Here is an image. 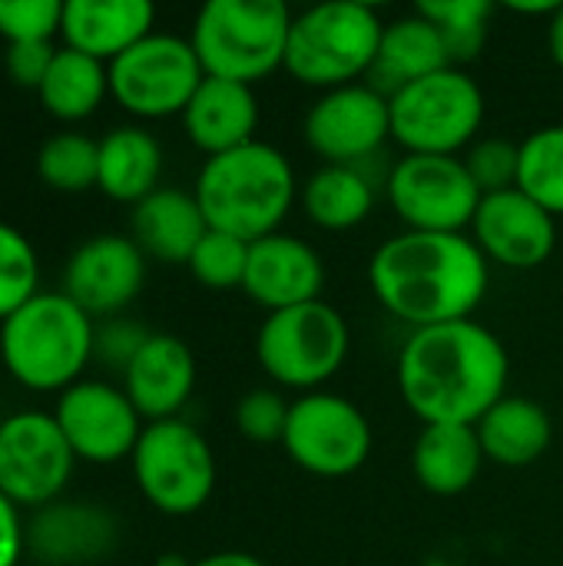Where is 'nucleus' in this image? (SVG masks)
I'll return each mask as SVG.
<instances>
[{
	"mask_svg": "<svg viewBox=\"0 0 563 566\" xmlns=\"http://www.w3.org/2000/svg\"><path fill=\"white\" fill-rule=\"evenodd\" d=\"M508 378L504 342L475 318L418 328L398 355V391L425 424L475 428L508 395Z\"/></svg>",
	"mask_w": 563,
	"mask_h": 566,
	"instance_id": "f257e3e1",
	"label": "nucleus"
},
{
	"mask_svg": "<svg viewBox=\"0 0 563 566\" xmlns=\"http://www.w3.org/2000/svg\"><path fill=\"white\" fill-rule=\"evenodd\" d=\"M378 305L411 332L465 322L491 285V262L468 232H398L368 262Z\"/></svg>",
	"mask_w": 563,
	"mask_h": 566,
	"instance_id": "f03ea898",
	"label": "nucleus"
},
{
	"mask_svg": "<svg viewBox=\"0 0 563 566\" xmlns=\"http://www.w3.org/2000/svg\"><path fill=\"white\" fill-rule=\"evenodd\" d=\"M299 192L289 156L259 139L206 159L192 189L209 229L249 245L279 232Z\"/></svg>",
	"mask_w": 563,
	"mask_h": 566,
	"instance_id": "7ed1b4c3",
	"label": "nucleus"
},
{
	"mask_svg": "<svg viewBox=\"0 0 563 566\" xmlns=\"http://www.w3.org/2000/svg\"><path fill=\"white\" fill-rule=\"evenodd\" d=\"M96 322L63 292H37L0 322V358L33 391H66L93 358Z\"/></svg>",
	"mask_w": 563,
	"mask_h": 566,
	"instance_id": "20e7f679",
	"label": "nucleus"
},
{
	"mask_svg": "<svg viewBox=\"0 0 563 566\" xmlns=\"http://www.w3.org/2000/svg\"><path fill=\"white\" fill-rule=\"evenodd\" d=\"M292 17L282 0H209L196 13L189 43L206 76L256 86L285 70Z\"/></svg>",
	"mask_w": 563,
	"mask_h": 566,
	"instance_id": "39448f33",
	"label": "nucleus"
},
{
	"mask_svg": "<svg viewBox=\"0 0 563 566\" xmlns=\"http://www.w3.org/2000/svg\"><path fill=\"white\" fill-rule=\"evenodd\" d=\"M382 30L385 23L368 3L332 0L309 7L292 17L285 73L322 93L365 83L378 56Z\"/></svg>",
	"mask_w": 563,
	"mask_h": 566,
	"instance_id": "423d86ee",
	"label": "nucleus"
},
{
	"mask_svg": "<svg viewBox=\"0 0 563 566\" xmlns=\"http://www.w3.org/2000/svg\"><path fill=\"white\" fill-rule=\"evenodd\" d=\"M348 348V322L325 298L265 315L256 335V358L262 371L279 388L302 395L322 391V385L342 371Z\"/></svg>",
	"mask_w": 563,
	"mask_h": 566,
	"instance_id": "0eeeda50",
	"label": "nucleus"
},
{
	"mask_svg": "<svg viewBox=\"0 0 563 566\" xmlns=\"http://www.w3.org/2000/svg\"><path fill=\"white\" fill-rule=\"evenodd\" d=\"M388 103L392 139L408 156H458L478 143L484 123L481 83L458 66L405 86Z\"/></svg>",
	"mask_w": 563,
	"mask_h": 566,
	"instance_id": "6e6552de",
	"label": "nucleus"
},
{
	"mask_svg": "<svg viewBox=\"0 0 563 566\" xmlns=\"http://www.w3.org/2000/svg\"><path fill=\"white\" fill-rule=\"evenodd\" d=\"M129 461L139 494L159 514L189 517L216 491V454L202 431L183 418L146 424Z\"/></svg>",
	"mask_w": 563,
	"mask_h": 566,
	"instance_id": "1a4fd4ad",
	"label": "nucleus"
},
{
	"mask_svg": "<svg viewBox=\"0 0 563 566\" xmlns=\"http://www.w3.org/2000/svg\"><path fill=\"white\" fill-rule=\"evenodd\" d=\"M282 448L305 474L338 481L365 468L375 448V431L365 411L348 398L312 391L292 401Z\"/></svg>",
	"mask_w": 563,
	"mask_h": 566,
	"instance_id": "9d476101",
	"label": "nucleus"
},
{
	"mask_svg": "<svg viewBox=\"0 0 563 566\" xmlns=\"http://www.w3.org/2000/svg\"><path fill=\"white\" fill-rule=\"evenodd\" d=\"M202 80L192 43L176 33L153 30L110 63V96L139 119L183 116Z\"/></svg>",
	"mask_w": 563,
	"mask_h": 566,
	"instance_id": "9b49d317",
	"label": "nucleus"
},
{
	"mask_svg": "<svg viewBox=\"0 0 563 566\" xmlns=\"http://www.w3.org/2000/svg\"><path fill=\"white\" fill-rule=\"evenodd\" d=\"M392 212L408 232H448L461 235L471 229L481 206V189L475 186L461 156H402L385 182Z\"/></svg>",
	"mask_w": 563,
	"mask_h": 566,
	"instance_id": "f8f14e48",
	"label": "nucleus"
},
{
	"mask_svg": "<svg viewBox=\"0 0 563 566\" xmlns=\"http://www.w3.org/2000/svg\"><path fill=\"white\" fill-rule=\"evenodd\" d=\"M76 454L53 415L17 411L0 421V494L17 507H46L70 484Z\"/></svg>",
	"mask_w": 563,
	"mask_h": 566,
	"instance_id": "ddd939ff",
	"label": "nucleus"
},
{
	"mask_svg": "<svg viewBox=\"0 0 563 566\" xmlns=\"http://www.w3.org/2000/svg\"><path fill=\"white\" fill-rule=\"evenodd\" d=\"M305 143L322 166H358L392 139V103L368 83L322 93L305 113Z\"/></svg>",
	"mask_w": 563,
	"mask_h": 566,
	"instance_id": "4468645a",
	"label": "nucleus"
},
{
	"mask_svg": "<svg viewBox=\"0 0 563 566\" xmlns=\"http://www.w3.org/2000/svg\"><path fill=\"white\" fill-rule=\"evenodd\" d=\"M53 418L73 454L90 464H116L133 458L146 428L126 391L106 381H76L60 391Z\"/></svg>",
	"mask_w": 563,
	"mask_h": 566,
	"instance_id": "2eb2a0df",
	"label": "nucleus"
},
{
	"mask_svg": "<svg viewBox=\"0 0 563 566\" xmlns=\"http://www.w3.org/2000/svg\"><path fill=\"white\" fill-rule=\"evenodd\" d=\"M146 282V255L133 235L103 232L76 245L63 269V295H70L90 318L119 315Z\"/></svg>",
	"mask_w": 563,
	"mask_h": 566,
	"instance_id": "dca6fc26",
	"label": "nucleus"
},
{
	"mask_svg": "<svg viewBox=\"0 0 563 566\" xmlns=\"http://www.w3.org/2000/svg\"><path fill=\"white\" fill-rule=\"evenodd\" d=\"M488 262L531 272L557 249V219L521 189L484 196L468 229Z\"/></svg>",
	"mask_w": 563,
	"mask_h": 566,
	"instance_id": "f3484780",
	"label": "nucleus"
},
{
	"mask_svg": "<svg viewBox=\"0 0 563 566\" xmlns=\"http://www.w3.org/2000/svg\"><path fill=\"white\" fill-rule=\"evenodd\" d=\"M322 289H325V262L305 239H295L289 232H272L249 245L242 292L269 315L319 302Z\"/></svg>",
	"mask_w": 563,
	"mask_h": 566,
	"instance_id": "a211bd4d",
	"label": "nucleus"
},
{
	"mask_svg": "<svg viewBox=\"0 0 563 566\" xmlns=\"http://www.w3.org/2000/svg\"><path fill=\"white\" fill-rule=\"evenodd\" d=\"M116 517L86 501H53L27 524V551L46 566L96 564L116 547Z\"/></svg>",
	"mask_w": 563,
	"mask_h": 566,
	"instance_id": "6ab92c4d",
	"label": "nucleus"
},
{
	"mask_svg": "<svg viewBox=\"0 0 563 566\" xmlns=\"http://www.w3.org/2000/svg\"><path fill=\"white\" fill-rule=\"evenodd\" d=\"M123 391L143 421H169L189 405L196 391L192 348L166 332H153L139 355L123 371Z\"/></svg>",
	"mask_w": 563,
	"mask_h": 566,
	"instance_id": "aec40b11",
	"label": "nucleus"
},
{
	"mask_svg": "<svg viewBox=\"0 0 563 566\" xmlns=\"http://www.w3.org/2000/svg\"><path fill=\"white\" fill-rule=\"evenodd\" d=\"M183 129L189 143L206 153V159L242 149L256 143L259 129V99L256 90L232 80L206 76L183 109Z\"/></svg>",
	"mask_w": 563,
	"mask_h": 566,
	"instance_id": "412c9836",
	"label": "nucleus"
},
{
	"mask_svg": "<svg viewBox=\"0 0 563 566\" xmlns=\"http://www.w3.org/2000/svg\"><path fill=\"white\" fill-rule=\"evenodd\" d=\"M156 7L149 0H63L60 33L66 46L113 63L153 33Z\"/></svg>",
	"mask_w": 563,
	"mask_h": 566,
	"instance_id": "4be33fe9",
	"label": "nucleus"
},
{
	"mask_svg": "<svg viewBox=\"0 0 563 566\" xmlns=\"http://www.w3.org/2000/svg\"><path fill=\"white\" fill-rule=\"evenodd\" d=\"M448 66H451V60H448L438 27L415 10V13H405V17H395L392 23H385L378 56H375V66L365 83L392 99L405 86H411L438 70H448Z\"/></svg>",
	"mask_w": 563,
	"mask_h": 566,
	"instance_id": "5701e85b",
	"label": "nucleus"
},
{
	"mask_svg": "<svg viewBox=\"0 0 563 566\" xmlns=\"http://www.w3.org/2000/svg\"><path fill=\"white\" fill-rule=\"evenodd\" d=\"M206 232L209 222L192 192L159 186L153 196L133 206V242L146 259L186 265Z\"/></svg>",
	"mask_w": 563,
	"mask_h": 566,
	"instance_id": "b1692460",
	"label": "nucleus"
},
{
	"mask_svg": "<svg viewBox=\"0 0 563 566\" xmlns=\"http://www.w3.org/2000/svg\"><path fill=\"white\" fill-rule=\"evenodd\" d=\"M484 451L475 428L465 424H425L411 448V471L428 494L458 497L484 468Z\"/></svg>",
	"mask_w": 563,
	"mask_h": 566,
	"instance_id": "393cba45",
	"label": "nucleus"
},
{
	"mask_svg": "<svg viewBox=\"0 0 563 566\" xmlns=\"http://www.w3.org/2000/svg\"><path fill=\"white\" fill-rule=\"evenodd\" d=\"M475 431H478L484 458L501 468H528L541 461L554 441L551 415L538 401L518 398V395H504L475 424Z\"/></svg>",
	"mask_w": 563,
	"mask_h": 566,
	"instance_id": "a878e982",
	"label": "nucleus"
},
{
	"mask_svg": "<svg viewBox=\"0 0 563 566\" xmlns=\"http://www.w3.org/2000/svg\"><path fill=\"white\" fill-rule=\"evenodd\" d=\"M163 176V146L143 126H116L100 139V179L103 189L116 202H143L159 189Z\"/></svg>",
	"mask_w": 563,
	"mask_h": 566,
	"instance_id": "bb28decb",
	"label": "nucleus"
},
{
	"mask_svg": "<svg viewBox=\"0 0 563 566\" xmlns=\"http://www.w3.org/2000/svg\"><path fill=\"white\" fill-rule=\"evenodd\" d=\"M375 199L378 186L358 166H322L299 192L305 219L325 232L358 229L375 212Z\"/></svg>",
	"mask_w": 563,
	"mask_h": 566,
	"instance_id": "cd10ccee",
	"label": "nucleus"
},
{
	"mask_svg": "<svg viewBox=\"0 0 563 566\" xmlns=\"http://www.w3.org/2000/svg\"><path fill=\"white\" fill-rule=\"evenodd\" d=\"M37 93L56 119H86L110 93V66L73 46H60Z\"/></svg>",
	"mask_w": 563,
	"mask_h": 566,
	"instance_id": "c85d7f7f",
	"label": "nucleus"
},
{
	"mask_svg": "<svg viewBox=\"0 0 563 566\" xmlns=\"http://www.w3.org/2000/svg\"><path fill=\"white\" fill-rule=\"evenodd\" d=\"M418 13L438 27L451 66L465 70L471 60L481 56V50L488 43L494 3H488V0H428V3H418Z\"/></svg>",
	"mask_w": 563,
	"mask_h": 566,
	"instance_id": "c756f323",
	"label": "nucleus"
},
{
	"mask_svg": "<svg viewBox=\"0 0 563 566\" xmlns=\"http://www.w3.org/2000/svg\"><path fill=\"white\" fill-rule=\"evenodd\" d=\"M518 189L544 206L554 219L563 216V123L541 126L521 143Z\"/></svg>",
	"mask_w": 563,
	"mask_h": 566,
	"instance_id": "7c9ffc66",
	"label": "nucleus"
},
{
	"mask_svg": "<svg viewBox=\"0 0 563 566\" xmlns=\"http://www.w3.org/2000/svg\"><path fill=\"white\" fill-rule=\"evenodd\" d=\"M37 176L56 192H86L100 179V143L83 133H56L37 153Z\"/></svg>",
	"mask_w": 563,
	"mask_h": 566,
	"instance_id": "2f4dec72",
	"label": "nucleus"
},
{
	"mask_svg": "<svg viewBox=\"0 0 563 566\" xmlns=\"http://www.w3.org/2000/svg\"><path fill=\"white\" fill-rule=\"evenodd\" d=\"M40 265L30 239L0 222V322L10 318L20 305H27L40 289Z\"/></svg>",
	"mask_w": 563,
	"mask_h": 566,
	"instance_id": "473e14b6",
	"label": "nucleus"
},
{
	"mask_svg": "<svg viewBox=\"0 0 563 566\" xmlns=\"http://www.w3.org/2000/svg\"><path fill=\"white\" fill-rule=\"evenodd\" d=\"M186 265H189L192 279L212 292L242 289L246 265H249V242H242L229 232L209 229Z\"/></svg>",
	"mask_w": 563,
	"mask_h": 566,
	"instance_id": "72a5a7b5",
	"label": "nucleus"
},
{
	"mask_svg": "<svg viewBox=\"0 0 563 566\" xmlns=\"http://www.w3.org/2000/svg\"><path fill=\"white\" fill-rule=\"evenodd\" d=\"M461 159H465L475 186L481 189V196H494V192L518 189L521 143H511V139H501V136L478 139Z\"/></svg>",
	"mask_w": 563,
	"mask_h": 566,
	"instance_id": "f704fd0d",
	"label": "nucleus"
},
{
	"mask_svg": "<svg viewBox=\"0 0 563 566\" xmlns=\"http://www.w3.org/2000/svg\"><path fill=\"white\" fill-rule=\"evenodd\" d=\"M289 408L292 405L275 388H252L236 405V431L252 444H282Z\"/></svg>",
	"mask_w": 563,
	"mask_h": 566,
	"instance_id": "c9c22d12",
	"label": "nucleus"
},
{
	"mask_svg": "<svg viewBox=\"0 0 563 566\" xmlns=\"http://www.w3.org/2000/svg\"><path fill=\"white\" fill-rule=\"evenodd\" d=\"M63 23V0H0V36L7 43L53 40Z\"/></svg>",
	"mask_w": 563,
	"mask_h": 566,
	"instance_id": "e433bc0d",
	"label": "nucleus"
},
{
	"mask_svg": "<svg viewBox=\"0 0 563 566\" xmlns=\"http://www.w3.org/2000/svg\"><path fill=\"white\" fill-rule=\"evenodd\" d=\"M153 332H146L143 325L129 322V318H106L103 325H96V338H93V358H100L103 365H113L119 371L129 368V361L139 355V348L149 342Z\"/></svg>",
	"mask_w": 563,
	"mask_h": 566,
	"instance_id": "4c0bfd02",
	"label": "nucleus"
},
{
	"mask_svg": "<svg viewBox=\"0 0 563 566\" xmlns=\"http://www.w3.org/2000/svg\"><path fill=\"white\" fill-rule=\"evenodd\" d=\"M56 56V46L50 40H37V43H7L3 53V70L7 76L23 86V90H40L50 63Z\"/></svg>",
	"mask_w": 563,
	"mask_h": 566,
	"instance_id": "58836bf2",
	"label": "nucleus"
},
{
	"mask_svg": "<svg viewBox=\"0 0 563 566\" xmlns=\"http://www.w3.org/2000/svg\"><path fill=\"white\" fill-rule=\"evenodd\" d=\"M27 551V527L20 524V507L0 494V566H17Z\"/></svg>",
	"mask_w": 563,
	"mask_h": 566,
	"instance_id": "ea45409f",
	"label": "nucleus"
},
{
	"mask_svg": "<svg viewBox=\"0 0 563 566\" xmlns=\"http://www.w3.org/2000/svg\"><path fill=\"white\" fill-rule=\"evenodd\" d=\"M192 566H265L256 554H246V551H219V554H209L202 560H196Z\"/></svg>",
	"mask_w": 563,
	"mask_h": 566,
	"instance_id": "a19ab883",
	"label": "nucleus"
},
{
	"mask_svg": "<svg viewBox=\"0 0 563 566\" xmlns=\"http://www.w3.org/2000/svg\"><path fill=\"white\" fill-rule=\"evenodd\" d=\"M548 50H551V60L563 70V3L548 20Z\"/></svg>",
	"mask_w": 563,
	"mask_h": 566,
	"instance_id": "79ce46f5",
	"label": "nucleus"
},
{
	"mask_svg": "<svg viewBox=\"0 0 563 566\" xmlns=\"http://www.w3.org/2000/svg\"><path fill=\"white\" fill-rule=\"evenodd\" d=\"M156 566H192L189 560H183L179 554H166V557H159L156 560Z\"/></svg>",
	"mask_w": 563,
	"mask_h": 566,
	"instance_id": "37998d69",
	"label": "nucleus"
}]
</instances>
